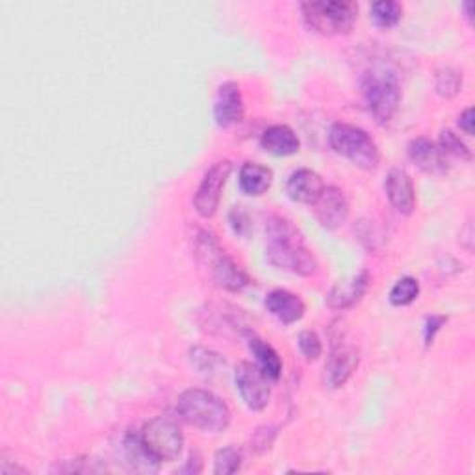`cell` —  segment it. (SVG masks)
Listing matches in <instances>:
<instances>
[{
  "label": "cell",
  "mask_w": 475,
  "mask_h": 475,
  "mask_svg": "<svg viewBox=\"0 0 475 475\" xmlns=\"http://www.w3.org/2000/svg\"><path fill=\"white\" fill-rule=\"evenodd\" d=\"M268 262L278 269H285L295 275L311 277L318 273V260L304 245L303 234L292 223L281 216H271L266 221Z\"/></svg>",
  "instance_id": "6da1fadb"
},
{
  "label": "cell",
  "mask_w": 475,
  "mask_h": 475,
  "mask_svg": "<svg viewBox=\"0 0 475 475\" xmlns=\"http://www.w3.org/2000/svg\"><path fill=\"white\" fill-rule=\"evenodd\" d=\"M177 414L186 424L214 435L227 431L233 420L229 405L203 388L184 390L177 400Z\"/></svg>",
  "instance_id": "7a4b0ae2"
},
{
  "label": "cell",
  "mask_w": 475,
  "mask_h": 475,
  "mask_svg": "<svg viewBox=\"0 0 475 475\" xmlns=\"http://www.w3.org/2000/svg\"><path fill=\"white\" fill-rule=\"evenodd\" d=\"M195 253L199 260L210 269L214 283L233 294H240L249 286L247 273L225 253L216 236L208 231H199L195 236Z\"/></svg>",
  "instance_id": "3957f363"
},
{
  "label": "cell",
  "mask_w": 475,
  "mask_h": 475,
  "mask_svg": "<svg viewBox=\"0 0 475 475\" xmlns=\"http://www.w3.org/2000/svg\"><path fill=\"white\" fill-rule=\"evenodd\" d=\"M360 92L377 123L384 125L398 114L401 104V86L394 73L384 69L368 71L360 80Z\"/></svg>",
  "instance_id": "277c9868"
},
{
  "label": "cell",
  "mask_w": 475,
  "mask_h": 475,
  "mask_svg": "<svg viewBox=\"0 0 475 475\" xmlns=\"http://www.w3.org/2000/svg\"><path fill=\"white\" fill-rule=\"evenodd\" d=\"M329 144L334 153L347 158L365 172H374L381 163V151L375 139L360 127L337 123L329 130Z\"/></svg>",
  "instance_id": "5b68a950"
},
{
  "label": "cell",
  "mask_w": 475,
  "mask_h": 475,
  "mask_svg": "<svg viewBox=\"0 0 475 475\" xmlns=\"http://www.w3.org/2000/svg\"><path fill=\"white\" fill-rule=\"evenodd\" d=\"M301 12L306 26L323 36L349 34L358 17V6L355 3H340V0L304 3L301 4Z\"/></svg>",
  "instance_id": "8992f818"
},
{
  "label": "cell",
  "mask_w": 475,
  "mask_h": 475,
  "mask_svg": "<svg viewBox=\"0 0 475 475\" xmlns=\"http://www.w3.org/2000/svg\"><path fill=\"white\" fill-rule=\"evenodd\" d=\"M147 450L160 461L172 462L184 450V435L179 424L170 416H156L139 431Z\"/></svg>",
  "instance_id": "52a82bcc"
},
{
  "label": "cell",
  "mask_w": 475,
  "mask_h": 475,
  "mask_svg": "<svg viewBox=\"0 0 475 475\" xmlns=\"http://www.w3.org/2000/svg\"><path fill=\"white\" fill-rule=\"evenodd\" d=\"M231 172H233V163L229 160H219L205 173L193 198V207L201 217L208 219L217 212L221 193L227 184Z\"/></svg>",
  "instance_id": "ba28073f"
},
{
  "label": "cell",
  "mask_w": 475,
  "mask_h": 475,
  "mask_svg": "<svg viewBox=\"0 0 475 475\" xmlns=\"http://www.w3.org/2000/svg\"><path fill=\"white\" fill-rule=\"evenodd\" d=\"M236 388L243 400V403L255 412H260L268 407L271 400V386L269 379L264 372L251 362H240L234 372Z\"/></svg>",
  "instance_id": "9c48e42d"
},
{
  "label": "cell",
  "mask_w": 475,
  "mask_h": 475,
  "mask_svg": "<svg viewBox=\"0 0 475 475\" xmlns=\"http://www.w3.org/2000/svg\"><path fill=\"white\" fill-rule=\"evenodd\" d=\"M320 225L327 231L340 229L349 217V201L337 186H325L320 199L312 205Z\"/></svg>",
  "instance_id": "30bf717a"
},
{
  "label": "cell",
  "mask_w": 475,
  "mask_h": 475,
  "mask_svg": "<svg viewBox=\"0 0 475 475\" xmlns=\"http://www.w3.org/2000/svg\"><path fill=\"white\" fill-rule=\"evenodd\" d=\"M356 368H358V351L353 346H346L339 342L332 346L330 356L325 362L323 381L332 390L342 388L351 379Z\"/></svg>",
  "instance_id": "8fae6325"
},
{
  "label": "cell",
  "mask_w": 475,
  "mask_h": 475,
  "mask_svg": "<svg viewBox=\"0 0 475 475\" xmlns=\"http://www.w3.org/2000/svg\"><path fill=\"white\" fill-rule=\"evenodd\" d=\"M372 285V275L368 269H360L346 281H340L327 294V306L332 311H347L366 295Z\"/></svg>",
  "instance_id": "7c38bea8"
},
{
  "label": "cell",
  "mask_w": 475,
  "mask_h": 475,
  "mask_svg": "<svg viewBox=\"0 0 475 475\" xmlns=\"http://www.w3.org/2000/svg\"><path fill=\"white\" fill-rule=\"evenodd\" d=\"M245 104L243 95L236 82H225L217 88L214 101V119L219 127L229 128L243 119Z\"/></svg>",
  "instance_id": "4fadbf2b"
},
{
  "label": "cell",
  "mask_w": 475,
  "mask_h": 475,
  "mask_svg": "<svg viewBox=\"0 0 475 475\" xmlns=\"http://www.w3.org/2000/svg\"><path fill=\"white\" fill-rule=\"evenodd\" d=\"M409 158L429 175H445L450 170L448 158L438 144L427 137H416L409 144Z\"/></svg>",
  "instance_id": "5bb4252c"
},
{
  "label": "cell",
  "mask_w": 475,
  "mask_h": 475,
  "mask_svg": "<svg viewBox=\"0 0 475 475\" xmlns=\"http://www.w3.org/2000/svg\"><path fill=\"white\" fill-rule=\"evenodd\" d=\"M384 189H386V198L396 208V212H400L401 216H410L416 208V189L412 184L410 175L405 170H392L386 177L384 182Z\"/></svg>",
  "instance_id": "9a60e30c"
},
{
  "label": "cell",
  "mask_w": 475,
  "mask_h": 475,
  "mask_svg": "<svg viewBox=\"0 0 475 475\" xmlns=\"http://www.w3.org/2000/svg\"><path fill=\"white\" fill-rule=\"evenodd\" d=\"M323 189H325L323 179L316 172L306 170V167L294 172L286 182L288 198L303 205H314L320 199Z\"/></svg>",
  "instance_id": "2e32d148"
},
{
  "label": "cell",
  "mask_w": 475,
  "mask_h": 475,
  "mask_svg": "<svg viewBox=\"0 0 475 475\" xmlns=\"http://www.w3.org/2000/svg\"><path fill=\"white\" fill-rule=\"evenodd\" d=\"M266 309L285 325L297 323L304 316V303L288 290H273L266 297Z\"/></svg>",
  "instance_id": "e0dca14e"
},
{
  "label": "cell",
  "mask_w": 475,
  "mask_h": 475,
  "mask_svg": "<svg viewBox=\"0 0 475 475\" xmlns=\"http://www.w3.org/2000/svg\"><path fill=\"white\" fill-rule=\"evenodd\" d=\"M123 455L125 462L130 470L142 471V473H153L158 471L160 461L147 450V445L144 444L139 433H128L123 440Z\"/></svg>",
  "instance_id": "ac0fdd59"
},
{
  "label": "cell",
  "mask_w": 475,
  "mask_h": 475,
  "mask_svg": "<svg viewBox=\"0 0 475 475\" xmlns=\"http://www.w3.org/2000/svg\"><path fill=\"white\" fill-rule=\"evenodd\" d=\"M262 149L273 156H292L299 153L301 142L288 125H273L262 134Z\"/></svg>",
  "instance_id": "d6986e66"
},
{
  "label": "cell",
  "mask_w": 475,
  "mask_h": 475,
  "mask_svg": "<svg viewBox=\"0 0 475 475\" xmlns=\"http://www.w3.org/2000/svg\"><path fill=\"white\" fill-rule=\"evenodd\" d=\"M238 182L245 195H251V198H260V195H264L271 188L273 172L262 163L245 162L240 170Z\"/></svg>",
  "instance_id": "ffe728a7"
},
{
  "label": "cell",
  "mask_w": 475,
  "mask_h": 475,
  "mask_svg": "<svg viewBox=\"0 0 475 475\" xmlns=\"http://www.w3.org/2000/svg\"><path fill=\"white\" fill-rule=\"evenodd\" d=\"M249 349L253 353L257 366L264 372L269 381H278L283 375V360L278 353L257 334H249Z\"/></svg>",
  "instance_id": "44dd1931"
},
{
  "label": "cell",
  "mask_w": 475,
  "mask_h": 475,
  "mask_svg": "<svg viewBox=\"0 0 475 475\" xmlns=\"http://www.w3.org/2000/svg\"><path fill=\"white\" fill-rule=\"evenodd\" d=\"M435 90L442 99H455L462 92V73L453 67H442L436 71Z\"/></svg>",
  "instance_id": "7402d4cb"
},
{
  "label": "cell",
  "mask_w": 475,
  "mask_h": 475,
  "mask_svg": "<svg viewBox=\"0 0 475 475\" xmlns=\"http://www.w3.org/2000/svg\"><path fill=\"white\" fill-rule=\"evenodd\" d=\"M372 19L379 28H392L403 17V6L396 0H379L370 8Z\"/></svg>",
  "instance_id": "603a6c76"
},
{
  "label": "cell",
  "mask_w": 475,
  "mask_h": 475,
  "mask_svg": "<svg viewBox=\"0 0 475 475\" xmlns=\"http://www.w3.org/2000/svg\"><path fill=\"white\" fill-rule=\"evenodd\" d=\"M418 295H420V283L414 277H403L390 290L388 299L394 306H409L418 299Z\"/></svg>",
  "instance_id": "cb8c5ba5"
},
{
  "label": "cell",
  "mask_w": 475,
  "mask_h": 475,
  "mask_svg": "<svg viewBox=\"0 0 475 475\" xmlns=\"http://www.w3.org/2000/svg\"><path fill=\"white\" fill-rule=\"evenodd\" d=\"M242 452L234 445H227L216 453L214 457V473L217 475H231L242 468Z\"/></svg>",
  "instance_id": "d4e9b609"
},
{
  "label": "cell",
  "mask_w": 475,
  "mask_h": 475,
  "mask_svg": "<svg viewBox=\"0 0 475 475\" xmlns=\"http://www.w3.org/2000/svg\"><path fill=\"white\" fill-rule=\"evenodd\" d=\"M438 145H440V149L445 154H453V156H457L461 160H466V162L471 160V151L462 142L461 136L455 134L453 130H442V134H440V144Z\"/></svg>",
  "instance_id": "484cf974"
},
{
  "label": "cell",
  "mask_w": 475,
  "mask_h": 475,
  "mask_svg": "<svg viewBox=\"0 0 475 475\" xmlns=\"http://www.w3.org/2000/svg\"><path fill=\"white\" fill-rule=\"evenodd\" d=\"M297 344H299V349H301V353L304 355L306 360H316L323 353L321 340H320V337L314 330H303L299 334Z\"/></svg>",
  "instance_id": "4316f807"
},
{
  "label": "cell",
  "mask_w": 475,
  "mask_h": 475,
  "mask_svg": "<svg viewBox=\"0 0 475 475\" xmlns=\"http://www.w3.org/2000/svg\"><path fill=\"white\" fill-rule=\"evenodd\" d=\"M191 362L195 365V368H198L199 372H212L217 365H221V356L214 351H208V349H201V347H195L191 349Z\"/></svg>",
  "instance_id": "83f0119b"
},
{
  "label": "cell",
  "mask_w": 475,
  "mask_h": 475,
  "mask_svg": "<svg viewBox=\"0 0 475 475\" xmlns=\"http://www.w3.org/2000/svg\"><path fill=\"white\" fill-rule=\"evenodd\" d=\"M229 221H231V227L234 229L236 234L240 236H245L251 229V219H249V214L242 208V207H234L229 214Z\"/></svg>",
  "instance_id": "f1b7e54d"
},
{
  "label": "cell",
  "mask_w": 475,
  "mask_h": 475,
  "mask_svg": "<svg viewBox=\"0 0 475 475\" xmlns=\"http://www.w3.org/2000/svg\"><path fill=\"white\" fill-rule=\"evenodd\" d=\"M445 321H448V318H445V316H429L426 320V325H424V340H426V346L427 347L435 342L436 334L445 325Z\"/></svg>",
  "instance_id": "f546056e"
},
{
  "label": "cell",
  "mask_w": 475,
  "mask_h": 475,
  "mask_svg": "<svg viewBox=\"0 0 475 475\" xmlns=\"http://www.w3.org/2000/svg\"><path fill=\"white\" fill-rule=\"evenodd\" d=\"M273 438H275V429L273 427H260L257 431V436H255V450L264 453L271 448L273 444Z\"/></svg>",
  "instance_id": "4dcf8cb0"
},
{
  "label": "cell",
  "mask_w": 475,
  "mask_h": 475,
  "mask_svg": "<svg viewBox=\"0 0 475 475\" xmlns=\"http://www.w3.org/2000/svg\"><path fill=\"white\" fill-rule=\"evenodd\" d=\"M475 233H473V223H471V219L466 223V225H464V229L461 231V245L468 251V253H471V251H473V242H475Z\"/></svg>",
  "instance_id": "1f68e13d"
},
{
  "label": "cell",
  "mask_w": 475,
  "mask_h": 475,
  "mask_svg": "<svg viewBox=\"0 0 475 475\" xmlns=\"http://www.w3.org/2000/svg\"><path fill=\"white\" fill-rule=\"evenodd\" d=\"M459 127L464 134L473 136V108H466L459 116Z\"/></svg>",
  "instance_id": "d6a6232c"
},
{
  "label": "cell",
  "mask_w": 475,
  "mask_h": 475,
  "mask_svg": "<svg viewBox=\"0 0 475 475\" xmlns=\"http://www.w3.org/2000/svg\"><path fill=\"white\" fill-rule=\"evenodd\" d=\"M0 473H3V475H15V473H26V470L22 466H19L17 462L10 464V461H6L4 455H3V461H0Z\"/></svg>",
  "instance_id": "836d02e7"
},
{
  "label": "cell",
  "mask_w": 475,
  "mask_h": 475,
  "mask_svg": "<svg viewBox=\"0 0 475 475\" xmlns=\"http://www.w3.org/2000/svg\"><path fill=\"white\" fill-rule=\"evenodd\" d=\"M464 10H466V17L471 21L473 19V3H466Z\"/></svg>",
  "instance_id": "e575fe53"
}]
</instances>
